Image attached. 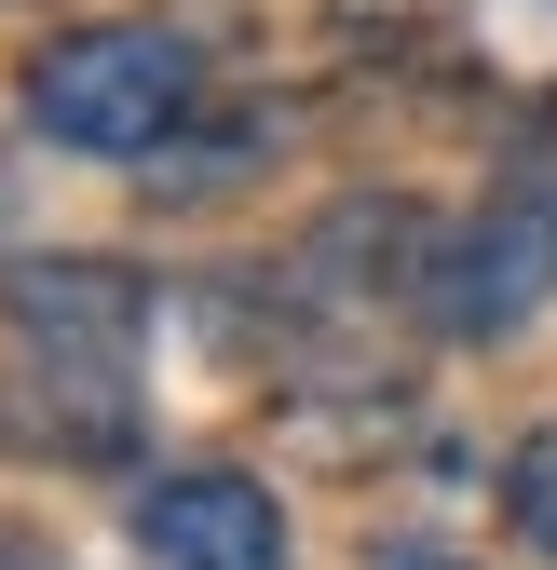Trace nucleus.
Segmentation results:
<instances>
[{
	"label": "nucleus",
	"mask_w": 557,
	"mask_h": 570,
	"mask_svg": "<svg viewBox=\"0 0 557 570\" xmlns=\"http://www.w3.org/2000/svg\"><path fill=\"white\" fill-rule=\"evenodd\" d=\"M204 96V55L150 14H123V28H68L55 55H28V122L55 136V150H96V164H136V150H164V136L190 122Z\"/></svg>",
	"instance_id": "nucleus-1"
},
{
	"label": "nucleus",
	"mask_w": 557,
	"mask_h": 570,
	"mask_svg": "<svg viewBox=\"0 0 557 570\" xmlns=\"http://www.w3.org/2000/svg\"><path fill=\"white\" fill-rule=\"evenodd\" d=\"M436 326L449 340H517L544 299H557V164H517L476 218L436 245Z\"/></svg>",
	"instance_id": "nucleus-2"
},
{
	"label": "nucleus",
	"mask_w": 557,
	"mask_h": 570,
	"mask_svg": "<svg viewBox=\"0 0 557 570\" xmlns=\"http://www.w3.org/2000/svg\"><path fill=\"white\" fill-rule=\"evenodd\" d=\"M0 326L28 340L41 381H136L150 285L109 272V258H14V272H0Z\"/></svg>",
	"instance_id": "nucleus-3"
},
{
	"label": "nucleus",
	"mask_w": 557,
	"mask_h": 570,
	"mask_svg": "<svg viewBox=\"0 0 557 570\" xmlns=\"http://www.w3.org/2000/svg\"><path fill=\"white\" fill-rule=\"evenodd\" d=\"M136 543L164 570H286V517L258 475H150L136 489Z\"/></svg>",
	"instance_id": "nucleus-4"
},
{
	"label": "nucleus",
	"mask_w": 557,
	"mask_h": 570,
	"mask_svg": "<svg viewBox=\"0 0 557 570\" xmlns=\"http://www.w3.org/2000/svg\"><path fill=\"white\" fill-rule=\"evenodd\" d=\"M504 517H517L530 557H557V421H544V435H517V462H504Z\"/></svg>",
	"instance_id": "nucleus-5"
},
{
	"label": "nucleus",
	"mask_w": 557,
	"mask_h": 570,
	"mask_svg": "<svg viewBox=\"0 0 557 570\" xmlns=\"http://www.w3.org/2000/svg\"><path fill=\"white\" fill-rule=\"evenodd\" d=\"M368 570H462V557H449V543H381Z\"/></svg>",
	"instance_id": "nucleus-6"
},
{
	"label": "nucleus",
	"mask_w": 557,
	"mask_h": 570,
	"mask_svg": "<svg viewBox=\"0 0 557 570\" xmlns=\"http://www.w3.org/2000/svg\"><path fill=\"white\" fill-rule=\"evenodd\" d=\"M0 570H41V557H28V543H14V530H0Z\"/></svg>",
	"instance_id": "nucleus-7"
}]
</instances>
